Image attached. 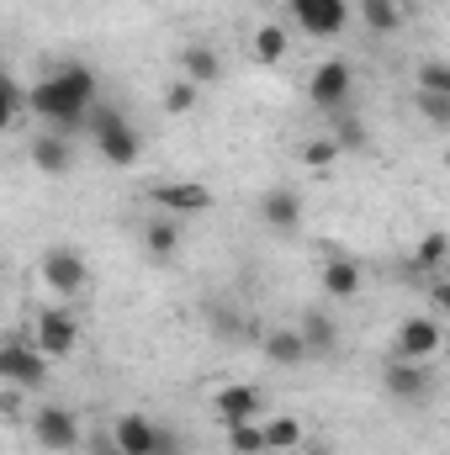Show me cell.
I'll use <instances>...</instances> for the list:
<instances>
[{
  "mask_svg": "<svg viewBox=\"0 0 450 455\" xmlns=\"http://www.w3.org/2000/svg\"><path fill=\"white\" fill-rule=\"evenodd\" d=\"M101 101V80L85 64H59L32 85V112L43 122H53V132H80L85 112Z\"/></svg>",
  "mask_w": 450,
  "mask_h": 455,
  "instance_id": "cell-1",
  "label": "cell"
},
{
  "mask_svg": "<svg viewBox=\"0 0 450 455\" xmlns=\"http://www.w3.org/2000/svg\"><path fill=\"white\" fill-rule=\"evenodd\" d=\"M91 143H96V154L117 164V170H127V164H138V154H143V132H138V122H127V112H117L112 101H96L91 112H85V127H80Z\"/></svg>",
  "mask_w": 450,
  "mask_h": 455,
  "instance_id": "cell-2",
  "label": "cell"
},
{
  "mask_svg": "<svg viewBox=\"0 0 450 455\" xmlns=\"http://www.w3.org/2000/svg\"><path fill=\"white\" fill-rule=\"evenodd\" d=\"M0 376L16 392H43L48 387V355L27 339H5V349H0Z\"/></svg>",
  "mask_w": 450,
  "mask_h": 455,
  "instance_id": "cell-3",
  "label": "cell"
},
{
  "mask_svg": "<svg viewBox=\"0 0 450 455\" xmlns=\"http://www.w3.org/2000/svg\"><path fill=\"white\" fill-rule=\"evenodd\" d=\"M350 91H355V64H350V59H324V64L308 75V101L329 116L350 107Z\"/></svg>",
  "mask_w": 450,
  "mask_h": 455,
  "instance_id": "cell-4",
  "label": "cell"
},
{
  "mask_svg": "<svg viewBox=\"0 0 450 455\" xmlns=\"http://www.w3.org/2000/svg\"><path fill=\"white\" fill-rule=\"evenodd\" d=\"M382 387H387V397L392 403H403V408H424L430 397H435V376H430V365L424 360H387V371H382Z\"/></svg>",
  "mask_w": 450,
  "mask_h": 455,
  "instance_id": "cell-5",
  "label": "cell"
},
{
  "mask_svg": "<svg viewBox=\"0 0 450 455\" xmlns=\"http://www.w3.org/2000/svg\"><path fill=\"white\" fill-rule=\"evenodd\" d=\"M32 440L43 445L48 455H69L85 435H80V419L69 413V408H59V403H43L37 413H32Z\"/></svg>",
  "mask_w": 450,
  "mask_h": 455,
  "instance_id": "cell-6",
  "label": "cell"
},
{
  "mask_svg": "<svg viewBox=\"0 0 450 455\" xmlns=\"http://www.w3.org/2000/svg\"><path fill=\"white\" fill-rule=\"evenodd\" d=\"M308 37H339L355 21V0H292L286 5Z\"/></svg>",
  "mask_w": 450,
  "mask_h": 455,
  "instance_id": "cell-7",
  "label": "cell"
},
{
  "mask_svg": "<svg viewBox=\"0 0 450 455\" xmlns=\"http://www.w3.org/2000/svg\"><path fill=\"white\" fill-rule=\"evenodd\" d=\"M446 349V334H440V323L430 318V313H414V318H403L398 323V339H392V355L398 360H435Z\"/></svg>",
  "mask_w": 450,
  "mask_h": 455,
  "instance_id": "cell-8",
  "label": "cell"
},
{
  "mask_svg": "<svg viewBox=\"0 0 450 455\" xmlns=\"http://www.w3.org/2000/svg\"><path fill=\"white\" fill-rule=\"evenodd\" d=\"M265 413V392L260 387H249V381H228L213 392V419L233 429V424H249V419H260Z\"/></svg>",
  "mask_w": 450,
  "mask_h": 455,
  "instance_id": "cell-9",
  "label": "cell"
},
{
  "mask_svg": "<svg viewBox=\"0 0 450 455\" xmlns=\"http://www.w3.org/2000/svg\"><path fill=\"white\" fill-rule=\"evenodd\" d=\"M32 344H37L48 360H64V355H75V344H80V323H75L64 307H43L37 323H32Z\"/></svg>",
  "mask_w": 450,
  "mask_h": 455,
  "instance_id": "cell-10",
  "label": "cell"
},
{
  "mask_svg": "<svg viewBox=\"0 0 450 455\" xmlns=\"http://www.w3.org/2000/svg\"><path fill=\"white\" fill-rule=\"evenodd\" d=\"M85 281H91V270H85V254H80V249H48V254H43V286H48V291L80 297Z\"/></svg>",
  "mask_w": 450,
  "mask_h": 455,
  "instance_id": "cell-11",
  "label": "cell"
},
{
  "mask_svg": "<svg viewBox=\"0 0 450 455\" xmlns=\"http://www.w3.org/2000/svg\"><path fill=\"white\" fill-rule=\"evenodd\" d=\"M302 218H308V202H302L297 186H270L260 196V223L270 228V233H297Z\"/></svg>",
  "mask_w": 450,
  "mask_h": 455,
  "instance_id": "cell-12",
  "label": "cell"
},
{
  "mask_svg": "<svg viewBox=\"0 0 450 455\" xmlns=\"http://www.w3.org/2000/svg\"><path fill=\"white\" fill-rule=\"evenodd\" d=\"M149 196H154V207L170 212V218H197V212L213 207V191L197 186V180H165V186H154Z\"/></svg>",
  "mask_w": 450,
  "mask_h": 455,
  "instance_id": "cell-13",
  "label": "cell"
},
{
  "mask_svg": "<svg viewBox=\"0 0 450 455\" xmlns=\"http://www.w3.org/2000/svg\"><path fill=\"white\" fill-rule=\"evenodd\" d=\"M27 159H32V170H43V175H69V170H75L69 132H37V138L27 143Z\"/></svg>",
  "mask_w": 450,
  "mask_h": 455,
  "instance_id": "cell-14",
  "label": "cell"
},
{
  "mask_svg": "<svg viewBox=\"0 0 450 455\" xmlns=\"http://www.w3.org/2000/svg\"><path fill=\"white\" fill-rule=\"evenodd\" d=\"M260 355H265L276 371H292V365L313 360V349H308V339L297 334V323H292V329H270V334L260 339Z\"/></svg>",
  "mask_w": 450,
  "mask_h": 455,
  "instance_id": "cell-15",
  "label": "cell"
},
{
  "mask_svg": "<svg viewBox=\"0 0 450 455\" xmlns=\"http://www.w3.org/2000/svg\"><path fill=\"white\" fill-rule=\"evenodd\" d=\"M112 440L122 455H154V445H159V424L154 419H143V413H122L112 424Z\"/></svg>",
  "mask_w": 450,
  "mask_h": 455,
  "instance_id": "cell-16",
  "label": "cell"
},
{
  "mask_svg": "<svg viewBox=\"0 0 450 455\" xmlns=\"http://www.w3.org/2000/svg\"><path fill=\"white\" fill-rule=\"evenodd\" d=\"M297 334L308 339V349H313V360H329V355L339 349V323L329 318V313H318V307L297 313Z\"/></svg>",
  "mask_w": 450,
  "mask_h": 455,
  "instance_id": "cell-17",
  "label": "cell"
},
{
  "mask_svg": "<svg viewBox=\"0 0 450 455\" xmlns=\"http://www.w3.org/2000/svg\"><path fill=\"white\" fill-rule=\"evenodd\" d=\"M355 16H360V27L376 32V37H392V32L408 21L403 0H355Z\"/></svg>",
  "mask_w": 450,
  "mask_h": 455,
  "instance_id": "cell-18",
  "label": "cell"
},
{
  "mask_svg": "<svg viewBox=\"0 0 450 455\" xmlns=\"http://www.w3.org/2000/svg\"><path fill=\"white\" fill-rule=\"evenodd\" d=\"M181 75L197 80V85H218L223 80V59L207 43H191V48H181Z\"/></svg>",
  "mask_w": 450,
  "mask_h": 455,
  "instance_id": "cell-19",
  "label": "cell"
},
{
  "mask_svg": "<svg viewBox=\"0 0 450 455\" xmlns=\"http://www.w3.org/2000/svg\"><path fill=\"white\" fill-rule=\"evenodd\" d=\"M143 249H149L154 259H170V254L181 249V218H170V212L149 218V223H143Z\"/></svg>",
  "mask_w": 450,
  "mask_h": 455,
  "instance_id": "cell-20",
  "label": "cell"
},
{
  "mask_svg": "<svg viewBox=\"0 0 450 455\" xmlns=\"http://www.w3.org/2000/svg\"><path fill=\"white\" fill-rule=\"evenodd\" d=\"M286 27H276V21H265V27H254V37H249V53H254V64H281L286 59Z\"/></svg>",
  "mask_w": 450,
  "mask_h": 455,
  "instance_id": "cell-21",
  "label": "cell"
},
{
  "mask_svg": "<svg viewBox=\"0 0 450 455\" xmlns=\"http://www.w3.org/2000/svg\"><path fill=\"white\" fill-rule=\"evenodd\" d=\"M324 291H329L334 302H350V297L360 291V265H355V259H329V265H324Z\"/></svg>",
  "mask_w": 450,
  "mask_h": 455,
  "instance_id": "cell-22",
  "label": "cell"
},
{
  "mask_svg": "<svg viewBox=\"0 0 450 455\" xmlns=\"http://www.w3.org/2000/svg\"><path fill=\"white\" fill-rule=\"evenodd\" d=\"M329 138H334L344 154H366V148H371V132H366V122L350 112V107H344V112H334V127H329Z\"/></svg>",
  "mask_w": 450,
  "mask_h": 455,
  "instance_id": "cell-23",
  "label": "cell"
},
{
  "mask_svg": "<svg viewBox=\"0 0 450 455\" xmlns=\"http://www.w3.org/2000/svg\"><path fill=\"white\" fill-rule=\"evenodd\" d=\"M223 435H228V455H265V451H270V440H265V424H260V419L233 424V429H223Z\"/></svg>",
  "mask_w": 450,
  "mask_h": 455,
  "instance_id": "cell-24",
  "label": "cell"
},
{
  "mask_svg": "<svg viewBox=\"0 0 450 455\" xmlns=\"http://www.w3.org/2000/svg\"><path fill=\"white\" fill-rule=\"evenodd\" d=\"M414 259H419L424 270H446V259H450V233H446V228H430V233L419 238Z\"/></svg>",
  "mask_w": 450,
  "mask_h": 455,
  "instance_id": "cell-25",
  "label": "cell"
},
{
  "mask_svg": "<svg viewBox=\"0 0 450 455\" xmlns=\"http://www.w3.org/2000/svg\"><path fill=\"white\" fill-rule=\"evenodd\" d=\"M297 154H302V164H308V170H334L339 159H344V148H339L329 132H324V138H308Z\"/></svg>",
  "mask_w": 450,
  "mask_h": 455,
  "instance_id": "cell-26",
  "label": "cell"
},
{
  "mask_svg": "<svg viewBox=\"0 0 450 455\" xmlns=\"http://www.w3.org/2000/svg\"><path fill=\"white\" fill-rule=\"evenodd\" d=\"M197 96H202V85L181 75V80H170V85H165V112H170V116H186L191 107H197Z\"/></svg>",
  "mask_w": 450,
  "mask_h": 455,
  "instance_id": "cell-27",
  "label": "cell"
},
{
  "mask_svg": "<svg viewBox=\"0 0 450 455\" xmlns=\"http://www.w3.org/2000/svg\"><path fill=\"white\" fill-rule=\"evenodd\" d=\"M419 91L424 96H450V59H424L419 64Z\"/></svg>",
  "mask_w": 450,
  "mask_h": 455,
  "instance_id": "cell-28",
  "label": "cell"
},
{
  "mask_svg": "<svg viewBox=\"0 0 450 455\" xmlns=\"http://www.w3.org/2000/svg\"><path fill=\"white\" fill-rule=\"evenodd\" d=\"M265 440H270V451H297L302 445V424L297 419H270L265 424Z\"/></svg>",
  "mask_w": 450,
  "mask_h": 455,
  "instance_id": "cell-29",
  "label": "cell"
},
{
  "mask_svg": "<svg viewBox=\"0 0 450 455\" xmlns=\"http://www.w3.org/2000/svg\"><path fill=\"white\" fill-rule=\"evenodd\" d=\"M419 116H424V127H440V132H450V96H424L419 91Z\"/></svg>",
  "mask_w": 450,
  "mask_h": 455,
  "instance_id": "cell-30",
  "label": "cell"
},
{
  "mask_svg": "<svg viewBox=\"0 0 450 455\" xmlns=\"http://www.w3.org/2000/svg\"><path fill=\"white\" fill-rule=\"evenodd\" d=\"M21 112H32V91H27L21 80H5V116L16 122Z\"/></svg>",
  "mask_w": 450,
  "mask_h": 455,
  "instance_id": "cell-31",
  "label": "cell"
},
{
  "mask_svg": "<svg viewBox=\"0 0 450 455\" xmlns=\"http://www.w3.org/2000/svg\"><path fill=\"white\" fill-rule=\"evenodd\" d=\"M430 307H435L440 318H450V275H435V286H430Z\"/></svg>",
  "mask_w": 450,
  "mask_h": 455,
  "instance_id": "cell-32",
  "label": "cell"
},
{
  "mask_svg": "<svg viewBox=\"0 0 450 455\" xmlns=\"http://www.w3.org/2000/svg\"><path fill=\"white\" fill-rule=\"evenodd\" d=\"M154 455H186L181 435H175V429H159V445H154Z\"/></svg>",
  "mask_w": 450,
  "mask_h": 455,
  "instance_id": "cell-33",
  "label": "cell"
},
{
  "mask_svg": "<svg viewBox=\"0 0 450 455\" xmlns=\"http://www.w3.org/2000/svg\"><path fill=\"white\" fill-rule=\"evenodd\" d=\"M446 175H450V148H446Z\"/></svg>",
  "mask_w": 450,
  "mask_h": 455,
  "instance_id": "cell-34",
  "label": "cell"
},
{
  "mask_svg": "<svg viewBox=\"0 0 450 455\" xmlns=\"http://www.w3.org/2000/svg\"><path fill=\"white\" fill-rule=\"evenodd\" d=\"M281 5H292V0H281Z\"/></svg>",
  "mask_w": 450,
  "mask_h": 455,
  "instance_id": "cell-35",
  "label": "cell"
}]
</instances>
